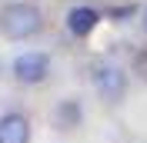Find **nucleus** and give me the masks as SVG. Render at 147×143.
Listing matches in <instances>:
<instances>
[{
	"label": "nucleus",
	"instance_id": "obj_1",
	"mask_svg": "<svg viewBox=\"0 0 147 143\" xmlns=\"http://www.w3.org/2000/svg\"><path fill=\"white\" fill-rule=\"evenodd\" d=\"M40 27H44V17L27 0L7 3V7L0 10V33L7 37V40H27V37L40 33Z\"/></svg>",
	"mask_w": 147,
	"mask_h": 143
},
{
	"label": "nucleus",
	"instance_id": "obj_2",
	"mask_svg": "<svg viewBox=\"0 0 147 143\" xmlns=\"http://www.w3.org/2000/svg\"><path fill=\"white\" fill-rule=\"evenodd\" d=\"M90 77H94V87H97V93L104 100H114L117 103L124 97V90H127V73L120 70V67H114V63H97Z\"/></svg>",
	"mask_w": 147,
	"mask_h": 143
},
{
	"label": "nucleus",
	"instance_id": "obj_3",
	"mask_svg": "<svg viewBox=\"0 0 147 143\" xmlns=\"http://www.w3.org/2000/svg\"><path fill=\"white\" fill-rule=\"evenodd\" d=\"M47 73H50V60L44 53H37V50H27V53H20L13 60V77L20 83H44Z\"/></svg>",
	"mask_w": 147,
	"mask_h": 143
},
{
	"label": "nucleus",
	"instance_id": "obj_4",
	"mask_svg": "<svg viewBox=\"0 0 147 143\" xmlns=\"http://www.w3.org/2000/svg\"><path fill=\"white\" fill-rule=\"evenodd\" d=\"M0 143H30V120L24 113L0 116Z\"/></svg>",
	"mask_w": 147,
	"mask_h": 143
},
{
	"label": "nucleus",
	"instance_id": "obj_5",
	"mask_svg": "<svg viewBox=\"0 0 147 143\" xmlns=\"http://www.w3.org/2000/svg\"><path fill=\"white\" fill-rule=\"evenodd\" d=\"M97 20H100V13L90 7H74L70 13H67V30H70L74 37H87L94 27H97Z\"/></svg>",
	"mask_w": 147,
	"mask_h": 143
},
{
	"label": "nucleus",
	"instance_id": "obj_6",
	"mask_svg": "<svg viewBox=\"0 0 147 143\" xmlns=\"http://www.w3.org/2000/svg\"><path fill=\"white\" fill-rule=\"evenodd\" d=\"M84 120V110L77 100H60L57 103V126L60 130H70V126H77Z\"/></svg>",
	"mask_w": 147,
	"mask_h": 143
},
{
	"label": "nucleus",
	"instance_id": "obj_7",
	"mask_svg": "<svg viewBox=\"0 0 147 143\" xmlns=\"http://www.w3.org/2000/svg\"><path fill=\"white\" fill-rule=\"evenodd\" d=\"M134 73H137L140 80L147 83V50H140V53L134 57Z\"/></svg>",
	"mask_w": 147,
	"mask_h": 143
},
{
	"label": "nucleus",
	"instance_id": "obj_8",
	"mask_svg": "<svg viewBox=\"0 0 147 143\" xmlns=\"http://www.w3.org/2000/svg\"><path fill=\"white\" fill-rule=\"evenodd\" d=\"M144 33H147V7H144Z\"/></svg>",
	"mask_w": 147,
	"mask_h": 143
}]
</instances>
